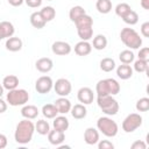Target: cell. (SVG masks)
Instances as JSON below:
<instances>
[{"instance_id":"e0dca14e","label":"cell","mask_w":149,"mask_h":149,"mask_svg":"<svg viewBox=\"0 0 149 149\" xmlns=\"http://www.w3.org/2000/svg\"><path fill=\"white\" fill-rule=\"evenodd\" d=\"M48 140L52 146H59L64 142L65 140V134L64 132L57 130V129H50V132L48 133Z\"/></svg>"},{"instance_id":"b9f144b4","label":"cell","mask_w":149,"mask_h":149,"mask_svg":"<svg viewBox=\"0 0 149 149\" xmlns=\"http://www.w3.org/2000/svg\"><path fill=\"white\" fill-rule=\"evenodd\" d=\"M141 34L144 37H149V22H143L141 24Z\"/></svg>"},{"instance_id":"ab89813d","label":"cell","mask_w":149,"mask_h":149,"mask_svg":"<svg viewBox=\"0 0 149 149\" xmlns=\"http://www.w3.org/2000/svg\"><path fill=\"white\" fill-rule=\"evenodd\" d=\"M139 59H143V61H149V48L144 47L141 48L139 50V55H137Z\"/></svg>"},{"instance_id":"8d00e7d4","label":"cell","mask_w":149,"mask_h":149,"mask_svg":"<svg viewBox=\"0 0 149 149\" xmlns=\"http://www.w3.org/2000/svg\"><path fill=\"white\" fill-rule=\"evenodd\" d=\"M135 108H136L137 112H147L149 109V98H147V97L140 98L136 101Z\"/></svg>"},{"instance_id":"484cf974","label":"cell","mask_w":149,"mask_h":149,"mask_svg":"<svg viewBox=\"0 0 149 149\" xmlns=\"http://www.w3.org/2000/svg\"><path fill=\"white\" fill-rule=\"evenodd\" d=\"M40 14H41V16L43 17V20L45 22H50V21H52L55 19L56 10H55V8L52 6H45L40 10Z\"/></svg>"},{"instance_id":"ee69618b","label":"cell","mask_w":149,"mask_h":149,"mask_svg":"<svg viewBox=\"0 0 149 149\" xmlns=\"http://www.w3.org/2000/svg\"><path fill=\"white\" fill-rule=\"evenodd\" d=\"M8 144V140H7V136L5 134H0V149H3L6 148Z\"/></svg>"},{"instance_id":"ba28073f","label":"cell","mask_w":149,"mask_h":149,"mask_svg":"<svg viewBox=\"0 0 149 149\" xmlns=\"http://www.w3.org/2000/svg\"><path fill=\"white\" fill-rule=\"evenodd\" d=\"M54 87V81L49 76H41L35 83V90L40 94H47Z\"/></svg>"},{"instance_id":"6da1fadb","label":"cell","mask_w":149,"mask_h":149,"mask_svg":"<svg viewBox=\"0 0 149 149\" xmlns=\"http://www.w3.org/2000/svg\"><path fill=\"white\" fill-rule=\"evenodd\" d=\"M35 132V125L29 119H23L19 121L15 127L14 139L19 144H27L31 141Z\"/></svg>"},{"instance_id":"1f68e13d","label":"cell","mask_w":149,"mask_h":149,"mask_svg":"<svg viewBox=\"0 0 149 149\" xmlns=\"http://www.w3.org/2000/svg\"><path fill=\"white\" fill-rule=\"evenodd\" d=\"M100 69L104 71V72H111L115 69L116 64H115V61L113 58H109V57H106V58H102L100 61Z\"/></svg>"},{"instance_id":"bcb514c9","label":"cell","mask_w":149,"mask_h":149,"mask_svg":"<svg viewBox=\"0 0 149 149\" xmlns=\"http://www.w3.org/2000/svg\"><path fill=\"white\" fill-rule=\"evenodd\" d=\"M6 111H7V101L1 99L0 97V113H5Z\"/></svg>"},{"instance_id":"7dc6e473","label":"cell","mask_w":149,"mask_h":149,"mask_svg":"<svg viewBox=\"0 0 149 149\" xmlns=\"http://www.w3.org/2000/svg\"><path fill=\"white\" fill-rule=\"evenodd\" d=\"M140 3H141V7L143 9H147V10L149 9V0H141Z\"/></svg>"},{"instance_id":"d6a6232c","label":"cell","mask_w":149,"mask_h":149,"mask_svg":"<svg viewBox=\"0 0 149 149\" xmlns=\"http://www.w3.org/2000/svg\"><path fill=\"white\" fill-rule=\"evenodd\" d=\"M42 114L47 119H54L58 114V112H57L54 104H45L42 107Z\"/></svg>"},{"instance_id":"cb8c5ba5","label":"cell","mask_w":149,"mask_h":149,"mask_svg":"<svg viewBox=\"0 0 149 149\" xmlns=\"http://www.w3.org/2000/svg\"><path fill=\"white\" fill-rule=\"evenodd\" d=\"M93 26H85V27H78L77 34L81 41H88L93 36Z\"/></svg>"},{"instance_id":"f546056e","label":"cell","mask_w":149,"mask_h":149,"mask_svg":"<svg viewBox=\"0 0 149 149\" xmlns=\"http://www.w3.org/2000/svg\"><path fill=\"white\" fill-rule=\"evenodd\" d=\"M84 14H86V10L81 7V6H73L71 9H70V12H69V17H70V20L74 23L80 16H83Z\"/></svg>"},{"instance_id":"d590c367","label":"cell","mask_w":149,"mask_h":149,"mask_svg":"<svg viewBox=\"0 0 149 149\" xmlns=\"http://www.w3.org/2000/svg\"><path fill=\"white\" fill-rule=\"evenodd\" d=\"M74 24H76V28H78V27H85V26H93V19L90 15L84 14L83 16H80L74 22Z\"/></svg>"},{"instance_id":"5b68a950","label":"cell","mask_w":149,"mask_h":149,"mask_svg":"<svg viewBox=\"0 0 149 149\" xmlns=\"http://www.w3.org/2000/svg\"><path fill=\"white\" fill-rule=\"evenodd\" d=\"M97 129L102 133L105 136L107 137H114L118 132H119V127H118V123L112 120L109 116H101L98 119L97 121Z\"/></svg>"},{"instance_id":"74e56055","label":"cell","mask_w":149,"mask_h":149,"mask_svg":"<svg viewBox=\"0 0 149 149\" xmlns=\"http://www.w3.org/2000/svg\"><path fill=\"white\" fill-rule=\"evenodd\" d=\"M134 70L139 73H142V72H147L148 71V61H143V59H136L134 62Z\"/></svg>"},{"instance_id":"d4e9b609","label":"cell","mask_w":149,"mask_h":149,"mask_svg":"<svg viewBox=\"0 0 149 149\" xmlns=\"http://www.w3.org/2000/svg\"><path fill=\"white\" fill-rule=\"evenodd\" d=\"M29 20H30L31 26H33L34 28H36V29H42V28H44V26L47 24V22H45V21L43 20V17L41 16L40 12H34V13L30 15Z\"/></svg>"},{"instance_id":"52a82bcc","label":"cell","mask_w":149,"mask_h":149,"mask_svg":"<svg viewBox=\"0 0 149 149\" xmlns=\"http://www.w3.org/2000/svg\"><path fill=\"white\" fill-rule=\"evenodd\" d=\"M142 116L137 113L128 114L122 121V130L126 133H133L142 125Z\"/></svg>"},{"instance_id":"7c38bea8","label":"cell","mask_w":149,"mask_h":149,"mask_svg":"<svg viewBox=\"0 0 149 149\" xmlns=\"http://www.w3.org/2000/svg\"><path fill=\"white\" fill-rule=\"evenodd\" d=\"M35 66H36V70L37 71H40L42 73H48V72H50L52 70L54 62L49 57H42V58H38L36 61Z\"/></svg>"},{"instance_id":"7402d4cb","label":"cell","mask_w":149,"mask_h":149,"mask_svg":"<svg viewBox=\"0 0 149 149\" xmlns=\"http://www.w3.org/2000/svg\"><path fill=\"white\" fill-rule=\"evenodd\" d=\"M116 76L122 79V80H127L129 78H132L133 76V69L129 64H121L116 68Z\"/></svg>"},{"instance_id":"4dcf8cb0","label":"cell","mask_w":149,"mask_h":149,"mask_svg":"<svg viewBox=\"0 0 149 149\" xmlns=\"http://www.w3.org/2000/svg\"><path fill=\"white\" fill-rule=\"evenodd\" d=\"M119 59L122 64H130L134 62L135 59V55L132 50L129 49H126V50H122L120 54H119Z\"/></svg>"},{"instance_id":"44dd1931","label":"cell","mask_w":149,"mask_h":149,"mask_svg":"<svg viewBox=\"0 0 149 149\" xmlns=\"http://www.w3.org/2000/svg\"><path fill=\"white\" fill-rule=\"evenodd\" d=\"M69 126H70V122H69V120H68L66 116H64V115L57 116L56 115L54 118V121H52L54 129H57V130H61V132H64L65 133V130H68Z\"/></svg>"},{"instance_id":"e575fe53","label":"cell","mask_w":149,"mask_h":149,"mask_svg":"<svg viewBox=\"0 0 149 149\" xmlns=\"http://www.w3.org/2000/svg\"><path fill=\"white\" fill-rule=\"evenodd\" d=\"M130 6L127 3V2H121V3H118L115 6V14L119 16V17H122L123 15H126L129 10H130Z\"/></svg>"},{"instance_id":"7bdbcfd3","label":"cell","mask_w":149,"mask_h":149,"mask_svg":"<svg viewBox=\"0 0 149 149\" xmlns=\"http://www.w3.org/2000/svg\"><path fill=\"white\" fill-rule=\"evenodd\" d=\"M130 148H132V149H146V148H147V144H146L143 141L137 140V141H135V142L130 146Z\"/></svg>"},{"instance_id":"f35d334b","label":"cell","mask_w":149,"mask_h":149,"mask_svg":"<svg viewBox=\"0 0 149 149\" xmlns=\"http://www.w3.org/2000/svg\"><path fill=\"white\" fill-rule=\"evenodd\" d=\"M97 144L99 149H113L114 148V144L108 140H101V141L99 140Z\"/></svg>"},{"instance_id":"d6986e66","label":"cell","mask_w":149,"mask_h":149,"mask_svg":"<svg viewBox=\"0 0 149 149\" xmlns=\"http://www.w3.org/2000/svg\"><path fill=\"white\" fill-rule=\"evenodd\" d=\"M38 113L40 111L35 105H23V107L21 108V115L24 119H29V120L36 119Z\"/></svg>"},{"instance_id":"2e32d148","label":"cell","mask_w":149,"mask_h":149,"mask_svg":"<svg viewBox=\"0 0 149 149\" xmlns=\"http://www.w3.org/2000/svg\"><path fill=\"white\" fill-rule=\"evenodd\" d=\"M22 40L20 37H15V36H12V37H8L6 40V43H5V47L8 51H12V52H16V51H20L22 49Z\"/></svg>"},{"instance_id":"7a4b0ae2","label":"cell","mask_w":149,"mask_h":149,"mask_svg":"<svg viewBox=\"0 0 149 149\" xmlns=\"http://www.w3.org/2000/svg\"><path fill=\"white\" fill-rule=\"evenodd\" d=\"M97 95H115L120 92V84L114 78L101 79L95 85Z\"/></svg>"},{"instance_id":"f6af8a7d","label":"cell","mask_w":149,"mask_h":149,"mask_svg":"<svg viewBox=\"0 0 149 149\" xmlns=\"http://www.w3.org/2000/svg\"><path fill=\"white\" fill-rule=\"evenodd\" d=\"M8 1V3L10 5V6H13V7H19V6H21L23 2H24V0H7Z\"/></svg>"},{"instance_id":"681fc988","label":"cell","mask_w":149,"mask_h":149,"mask_svg":"<svg viewBox=\"0 0 149 149\" xmlns=\"http://www.w3.org/2000/svg\"><path fill=\"white\" fill-rule=\"evenodd\" d=\"M47 1H52V0H47Z\"/></svg>"},{"instance_id":"4fadbf2b","label":"cell","mask_w":149,"mask_h":149,"mask_svg":"<svg viewBox=\"0 0 149 149\" xmlns=\"http://www.w3.org/2000/svg\"><path fill=\"white\" fill-rule=\"evenodd\" d=\"M54 105H55L57 112L61 113V114H66V113H69L70 109H71V106H72V105H71V101H70L66 97H59L58 99H56V100L54 101Z\"/></svg>"},{"instance_id":"603a6c76","label":"cell","mask_w":149,"mask_h":149,"mask_svg":"<svg viewBox=\"0 0 149 149\" xmlns=\"http://www.w3.org/2000/svg\"><path fill=\"white\" fill-rule=\"evenodd\" d=\"M2 86L3 88L10 91V90H14L19 86V78L15 76V74H8L3 78L2 80Z\"/></svg>"},{"instance_id":"9c48e42d","label":"cell","mask_w":149,"mask_h":149,"mask_svg":"<svg viewBox=\"0 0 149 149\" xmlns=\"http://www.w3.org/2000/svg\"><path fill=\"white\" fill-rule=\"evenodd\" d=\"M54 90L56 94H58L59 97H68L71 93L72 85L70 80L65 78H59L56 80V83H54Z\"/></svg>"},{"instance_id":"60d3db41","label":"cell","mask_w":149,"mask_h":149,"mask_svg":"<svg viewBox=\"0 0 149 149\" xmlns=\"http://www.w3.org/2000/svg\"><path fill=\"white\" fill-rule=\"evenodd\" d=\"M42 1L43 0H24L26 5L28 7H30V8H37V7H40L42 5Z\"/></svg>"},{"instance_id":"83f0119b","label":"cell","mask_w":149,"mask_h":149,"mask_svg":"<svg viewBox=\"0 0 149 149\" xmlns=\"http://www.w3.org/2000/svg\"><path fill=\"white\" fill-rule=\"evenodd\" d=\"M92 47L95 50H104L107 47V38L105 35H97L93 37V42H92Z\"/></svg>"},{"instance_id":"ac0fdd59","label":"cell","mask_w":149,"mask_h":149,"mask_svg":"<svg viewBox=\"0 0 149 149\" xmlns=\"http://www.w3.org/2000/svg\"><path fill=\"white\" fill-rule=\"evenodd\" d=\"M92 51V44L88 41H79L74 45V52L78 56H87Z\"/></svg>"},{"instance_id":"30bf717a","label":"cell","mask_w":149,"mask_h":149,"mask_svg":"<svg viewBox=\"0 0 149 149\" xmlns=\"http://www.w3.org/2000/svg\"><path fill=\"white\" fill-rule=\"evenodd\" d=\"M77 98L79 100V102H81L83 105H90L93 102V99H94V94H93V91L90 88V87H80L77 92Z\"/></svg>"},{"instance_id":"9a60e30c","label":"cell","mask_w":149,"mask_h":149,"mask_svg":"<svg viewBox=\"0 0 149 149\" xmlns=\"http://www.w3.org/2000/svg\"><path fill=\"white\" fill-rule=\"evenodd\" d=\"M84 141L90 146L97 144L98 141H99V132H98V129H95L93 127L86 128L85 132H84Z\"/></svg>"},{"instance_id":"277c9868","label":"cell","mask_w":149,"mask_h":149,"mask_svg":"<svg viewBox=\"0 0 149 149\" xmlns=\"http://www.w3.org/2000/svg\"><path fill=\"white\" fill-rule=\"evenodd\" d=\"M97 104L107 116L115 115L119 112V102L113 98V95H100L97 98Z\"/></svg>"},{"instance_id":"8fae6325","label":"cell","mask_w":149,"mask_h":149,"mask_svg":"<svg viewBox=\"0 0 149 149\" xmlns=\"http://www.w3.org/2000/svg\"><path fill=\"white\" fill-rule=\"evenodd\" d=\"M51 50L55 55L57 56H65V55H69L72 50L71 45L68 43V42H64V41H56L52 43L51 45Z\"/></svg>"},{"instance_id":"4316f807","label":"cell","mask_w":149,"mask_h":149,"mask_svg":"<svg viewBox=\"0 0 149 149\" xmlns=\"http://www.w3.org/2000/svg\"><path fill=\"white\" fill-rule=\"evenodd\" d=\"M95 7L100 14H108L112 10V1L111 0H97Z\"/></svg>"},{"instance_id":"5bb4252c","label":"cell","mask_w":149,"mask_h":149,"mask_svg":"<svg viewBox=\"0 0 149 149\" xmlns=\"http://www.w3.org/2000/svg\"><path fill=\"white\" fill-rule=\"evenodd\" d=\"M15 33V28L12 22L9 21H1L0 22V41L3 38L12 37Z\"/></svg>"},{"instance_id":"ffe728a7","label":"cell","mask_w":149,"mask_h":149,"mask_svg":"<svg viewBox=\"0 0 149 149\" xmlns=\"http://www.w3.org/2000/svg\"><path fill=\"white\" fill-rule=\"evenodd\" d=\"M70 113H71V115H72L73 119H76V120H81V119L86 118V115H87V109H86L85 105H83V104H76L74 106H71Z\"/></svg>"},{"instance_id":"c3c4849f","label":"cell","mask_w":149,"mask_h":149,"mask_svg":"<svg viewBox=\"0 0 149 149\" xmlns=\"http://www.w3.org/2000/svg\"><path fill=\"white\" fill-rule=\"evenodd\" d=\"M3 90H5V88H3V86H2V84H0V97H1L2 94H3Z\"/></svg>"},{"instance_id":"f1b7e54d","label":"cell","mask_w":149,"mask_h":149,"mask_svg":"<svg viewBox=\"0 0 149 149\" xmlns=\"http://www.w3.org/2000/svg\"><path fill=\"white\" fill-rule=\"evenodd\" d=\"M35 132H37L40 135H48V133L50 132V125L48 121H45L44 119L38 120L35 123Z\"/></svg>"},{"instance_id":"3957f363","label":"cell","mask_w":149,"mask_h":149,"mask_svg":"<svg viewBox=\"0 0 149 149\" xmlns=\"http://www.w3.org/2000/svg\"><path fill=\"white\" fill-rule=\"evenodd\" d=\"M120 38L126 47L133 50L140 49L142 45V38L140 37V34L133 28H123L120 31Z\"/></svg>"},{"instance_id":"836d02e7","label":"cell","mask_w":149,"mask_h":149,"mask_svg":"<svg viewBox=\"0 0 149 149\" xmlns=\"http://www.w3.org/2000/svg\"><path fill=\"white\" fill-rule=\"evenodd\" d=\"M122 21L125 22V23H127V24H129V26H134V24H136L137 22H139V15H137V13L135 12V10H133V9H130L126 15H123L122 17Z\"/></svg>"},{"instance_id":"8992f818","label":"cell","mask_w":149,"mask_h":149,"mask_svg":"<svg viewBox=\"0 0 149 149\" xmlns=\"http://www.w3.org/2000/svg\"><path fill=\"white\" fill-rule=\"evenodd\" d=\"M29 100V93L24 90V88H14L8 91L7 95H6V101L7 104H9L10 106H23L28 102Z\"/></svg>"}]
</instances>
